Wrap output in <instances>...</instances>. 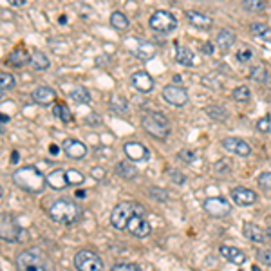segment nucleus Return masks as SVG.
<instances>
[{
    "instance_id": "f257e3e1",
    "label": "nucleus",
    "mask_w": 271,
    "mask_h": 271,
    "mask_svg": "<svg viewBox=\"0 0 271 271\" xmlns=\"http://www.w3.org/2000/svg\"><path fill=\"white\" fill-rule=\"evenodd\" d=\"M13 183L24 192L40 194L44 190V186L47 184V179L42 176V172L36 166L27 164V166L16 168L15 172H13Z\"/></svg>"
},
{
    "instance_id": "f03ea898",
    "label": "nucleus",
    "mask_w": 271,
    "mask_h": 271,
    "mask_svg": "<svg viewBox=\"0 0 271 271\" xmlns=\"http://www.w3.org/2000/svg\"><path fill=\"white\" fill-rule=\"evenodd\" d=\"M49 217L58 224L71 226L74 222L80 221L81 217V208L71 199H58L49 206Z\"/></svg>"
},
{
    "instance_id": "7ed1b4c3",
    "label": "nucleus",
    "mask_w": 271,
    "mask_h": 271,
    "mask_svg": "<svg viewBox=\"0 0 271 271\" xmlns=\"http://www.w3.org/2000/svg\"><path fill=\"white\" fill-rule=\"evenodd\" d=\"M138 214L145 215V210H143L141 204H136V202H119V204L114 206V210L111 212V224L116 230H127L129 221Z\"/></svg>"
},
{
    "instance_id": "20e7f679",
    "label": "nucleus",
    "mask_w": 271,
    "mask_h": 271,
    "mask_svg": "<svg viewBox=\"0 0 271 271\" xmlns=\"http://www.w3.org/2000/svg\"><path fill=\"white\" fill-rule=\"evenodd\" d=\"M141 125L147 132L156 139H164L168 138L170 134V123H168V118L161 112H147L141 119Z\"/></svg>"
},
{
    "instance_id": "39448f33",
    "label": "nucleus",
    "mask_w": 271,
    "mask_h": 271,
    "mask_svg": "<svg viewBox=\"0 0 271 271\" xmlns=\"http://www.w3.org/2000/svg\"><path fill=\"white\" fill-rule=\"evenodd\" d=\"M18 271H49V262L40 249H26L16 257Z\"/></svg>"
},
{
    "instance_id": "423d86ee",
    "label": "nucleus",
    "mask_w": 271,
    "mask_h": 271,
    "mask_svg": "<svg viewBox=\"0 0 271 271\" xmlns=\"http://www.w3.org/2000/svg\"><path fill=\"white\" fill-rule=\"evenodd\" d=\"M74 266L78 271H103V260L94 252L81 249L74 255Z\"/></svg>"
},
{
    "instance_id": "0eeeda50",
    "label": "nucleus",
    "mask_w": 271,
    "mask_h": 271,
    "mask_svg": "<svg viewBox=\"0 0 271 271\" xmlns=\"http://www.w3.org/2000/svg\"><path fill=\"white\" fill-rule=\"evenodd\" d=\"M149 26L152 27L154 31H157V33H172L177 27V20L172 13L161 11L159 9V11L152 13V16H150V20H149Z\"/></svg>"
},
{
    "instance_id": "6e6552de",
    "label": "nucleus",
    "mask_w": 271,
    "mask_h": 271,
    "mask_svg": "<svg viewBox=\"0 0 271 271\" xmlns=\"http://www.w3.org/2000/svg\"><path fill=\"white\" fill-rule=\"evenodd\" d=\"M0 235L2 241L6 242H20L22 241V230L15 222V219L9 215H2V222H0Z\"/></svg>"
},
{
    "instance_id": "1a4fd4ad",
    "label": "nucleus",
    "mask_w": 271,
    "mask_h": 271,
    "mask_svg": "<svg viewBox=\"0 0 271 271\" xmlns=\"http://www.w3.org/2000/svg\"><path fill=\"white\" fill-rule=\"evenodd\" d=\"M163 99L166 103L174 105V107H183L188 103V92L186 89L179 87V85H166L163 89Z\"/></svg>"
},
{
    "instance_id": "9d476101",
    "label": "nucleus",
    "mask_w": 271,
    "mask_h": 271,
    "mask_svg": "<svg viewBox=\"0 0 271 271\" xmlns=\"http://www.w3.org/2000/svg\"><path fill=\"white\" fill-rule=\"evenodd\" d=\"M204 212L212 217H224V215L230 214L232 206H230V202L226 201L224 197H208L202 204Z\"/></svg>"
},
{
    "instance_id": "9b49d317",
    "label": "nucleus",
    "mask_w": 271,
    "mask_h": 271,
    "mask_svg": "<svg viewBox=\"0 0 271 271\" xmlns=\"http://www.w3.org/2000/svg\"><path fill=\"white\" fill-rule=\"evenodd\" d=\"M127 232H129L130 235L138 237V239H145V237L150 235L152 228H150V224L145 219V215L138 214L129 221V224H127Z\"/></svg>"
},
{
    "instance_id": "f8f14e48",
    "label": "nucleus",
    "mask_w": 271,
    "mask_h": 271,
    "mask_svg": "<svg viewBox=\"0 0 271 271\" xmlns=\"http://www.w3.org/2000/svg\"><path fill=\"white\" fill-rule=\"evenodd\" d=\"M130 84H132V87L138 92L149 94L154 89V78L150 76L147 71H138V73H134L132 76H130Z\"/></svg>"
},
{
    "instance_id": "ddd939ff",
    "label": "nucleus",
    "mask_w": 271,
    "mask_h": 271,
    "mask_svg": "<svg viewBox=\"0 0 271 271\" xmlns=\"http://www.w3.org/2000/svg\"><path fill=\"white\" fill-rule=\"evenodd\" d=\"M222 147H224V150H228L230 154H235V156H241V157H248L249 154H252V147H249L244 139H239V138L222 139Z\"/></svg>"
},
{
    "instance_id": "4468645a",
    "label": "nucleus",
    "mask_w": 271,
    "mask_h": 271,
    "mask_svg": "<svg viewBox=\"0 0 271 271\" xmlns=\"http://www.w3.org/2000/svg\"><path fill=\"white\" fill-rule=\"evenodd\" d=\"M232 201L235 202L237 206H249V204H253V202L257 201V194L253 190H249V188H244V186H237L232 190Z\"/></svg>"
},
{
    "instance_id": "2eb2a0df",
    "label": "nucleus",
    "mask_w": 271,
    "mask_h": 271,
    "mask_svg": "<svg viewBox=\"0 0 271 271\" xmlns=\"http://www.w3.org/2000/svg\"><path fill=\"white\" fill-rule=\"evenodd\" d=\"M123 150H125V156L129 157L130 161H145L150 157L149 149L138 141L125 143V145H123Z\"/></svg>"
},
{
    "instance_id": "dca6fc26",
    "label": "nucleus",
    "mask_w": 271,
    "mask_h": 271,
    "mask_svg": "<svg viewBox=\"0 0 271 271\" xmlns=\"http://www.w3.org/2000/svg\"><path fill=\"white\" fill-rule=\"evenodd\" d=\"M61 149H64L65 156H69L71 159H84L87 156V147L78 139H65L61 143Z\"/></svg>"
},
{
    "instance_id": "f3484780",
    "label": "nucleus",
    "mask_w": 271,
    "mask_h": 271,
    "mask_svg": "<svg viewBox=\"0 0 271 271\" xmlns=\"http://www.w3.org/2000/svg\"><path fill=\"white\" fill-rule=\"evenodd\" d=\"M33 101L38 105H51L56 99V92L53 91L51 87H47V85H40V87H36L35 91H33Z\"/></svg>"
},
{
    "instance_id": "a211bd4d",
    "label": "nucleus",
    "mask_w": 271,
    "mask_h": 271,
    "mask_svg": "<svg viewBox=\"0 0 271 271\" xmlns=\"http://www.w3.org/2000/svg\"><path fill=\"white\" fill-rule=\"evenodd\" d=\"M242 233H244V237L248 239V241L257 242V244L266 242V237H267V233L264 232L260 226L253 224V222H244V226H242Z\"/></svg>"
},
{
    "instance_id": "6ab92c4d",
    "label": "nucleus",
    "mask_w": 271,
    "mask_h": 271,
    "mask_svg": "<svg viewBox=\"0 0 271 271\" xmlns=\"http://www.w3.org/2000/svg\"><path fill=\"white\" fill-rule=\"evenodd\" d=\"M221 255L224 257L228 262L237 264V266H242L246 262V255L244 252H241L235 246H221Z\"/></svg>"
},
{
    "instance_id": "aec40b11",
    "label": "nucleus",
    "mask_w": 271,
    "mask_h": 271,
    "mask_svg": "<svg viewBox=\"0 0 271 271\" xmlns=\"http://www.w3.org/2000/svg\"><path fill=\"white\" fill-rule=\"evenodd\" d=\"M46 179H47V184H49L51 188H54V190H64L65 186H69L67 177H65V170H61V168L53 170Z\"/></svg>"
},
{
    "instance_id": "412c9836",
    "label": "nucleus",
    "mask_w": 271,
    "mask_h": 271,
    "mask_svg": "<svg viewBox=\"0 0 271 271\" xmlns=\"http://www.w3.org/2000/svg\"><path fill=\"white\" fill-rule=\"evenodd\" d=\"M8 61L13 65V67H24V65L31 64V54L27 53L22 47H16V49L11 51V54L8 56Z\"/></svg>"
},
{
    "instance_id": "4be33fe9",
    "label": "nucleus",
    "mask_w": 271,
    "mask_h": 271,
    "mask_svg": "<svg viewBox=\"0 0 271 271\" xmlns=\"http://www.w3.org/2000/svg\"><path fill=\"white\" fill-rule=\"evenodd\" d=\"M186 20L192 24V26L199 27V29H208V27H212V18L206 15H202V13L199 11H186Z\"/></svg>"
},
{
    "instance_id": "5701e85b",
    "label": "nucleus",
    "mask_w": 271,
    "mask_h": 271,
    "mask_svg": "<svg viewBox=\"0 0 271 271\" xmlns=\"http://www.w3.org/2000/svg\"><path fill=\"white\" fill-rule=\"evenodd\" d=\"M176 60H177V64L184 65V67H194V65L197 64V58H195V54L192 53L188 47H177Z\"/></svg>"
},
{
    "instance_id": "b1692460",
    "label": "nucleus",
    "mask_w": 271,
    "mask_h": 271,
    "mask_svg": "<svg viewBox=\"0 0 271 271\" xmlns=\"http://www.w3.org/2000/svg\"><path fill=\"white\" fill-rule=\"evenodd\" d=\"M116 174H118L119 177H123V179H127V181H132V179H136L138 177V168L134 166V164H130V163H118L116 164Z\"/></svg>"
},
{
    "instance_id": "393cba45",
    "label": "nucleus",
    "mask_w": 271,
    "mask_h": 271,
    "mask_svg": "<svg viewBox=\"0 0 271 271\" xmlns=\"http://www.w3.org/2000/svg\"><path fill=\"white\" fill-rule=\"evenodd\" d=\"M31 65H33V69L35 71H46V69H49L51 61L42 51H33V53H31Z\"/></svg>"
},
{
    "instance_id": "a878e982",
    "label": "nucleus",
    "mask_w": 271,
    "mask_h": 271,
    "mask_svg": "<svg viewBox=\"0 0 271 271\" xmlns=\"http://www.w3.org/2000/svg\"><path fill=\"white\" fill-rule=\"evenodd\" d=\"M235 44V35H233L232 31L228 29H222L219 31V35H217V46L221 47L222 51H228L230 47Z\"/></svg>"
},
{
    "instance_id": "bb28decb",
    "label": "nucleus",
    "mask_w": 271,
    "mask_h": 271,
    "mask_svg": "<svg viewBox=\"0 0 271 271\" xmlns=\"http://www.w3.org/2000/svg\"><path fill=\"white\" fill-rule=\"evenodd\" d=\"M242 8L248 13H262L266 11L267 2L266 0H242Z\"/></svg>"
},
{
    "instance_id": "cd10ccee",
    "label": "nucleus",
    "mask_w": 271,
    "mask_h": 271,
    "mask_svg": "<svg viewBox=\"0 0 271 271\" xmlns=\"http://www.w3.org/2000/svg\"><path fill=\"white\" fill-rule=\"evenodd\" d=\"M111 107L114 109L116 112H119V114H127V112H129V101H127L123 96L112 94L111 96Z\"/></svg>"
},
{
    "instance_id": "c85d7f7f",
    "label": "nucleus",
    "mask_w": 271,
    "mask_h": 271,
    "mask_svg": "<svg viewBox=\"0 0 271 271\" xmlns=\"http://www.w3.org/2000/svg\"><path fill=\"white\" fill-rule=\"evenodd\" d=\"M71 99L81 105V103H91L92 96L85 87H80V89H74V91L71 92Z\"/></svg>"
},
{
    "instance_id": "c756f323",
    "label": "nucleus",
    "mask_w": 271,
    "mask_h": 271,
    "mask_svg": "<svg viewBox=\"0 0 271 271\" xmlns=\"http://www.w3.org/2000/svg\"><path fill=\"white\" fill-rule=\"evenodd\" d=\"M252 80L259 81V84H267L269 81V71L266 65H257L252 71Z\"/></svg>"
},
{
    "instance_id": "7c9ffc66",
    "label": "nucleus",
    "mask_w": 271,
    "mask_h": 271,
    "mask_svg": "<svg viewBox=\"0 0 271 271\" xmlns=\"http://www.w3.org/2000/svg\"><path fill=\"white\" fill-rule=\"evenodd\" d=\"M111 24H112V27H114V29L123 31V29H127V27H129V18H127V16L123 15L121 11H114L111 15Z\"/></svg>"
},
{
    "instance_id": "2f4dec72",
    "label": "nucleus",
    "mask_w": 271,
    "mask_h": 271,
    "mask_svg": "<svg viewBox=\"0 0 271 271\" xmlns=\"http://www.w3.org/2000/svg\"><path fill=\"white\" fill-rule=\"evenodd\" d=\"M136 54H138L141 60H150V58L156 56V46H152V44H149V42H143L141 46L138 47Z\"/></svg>"
},
{
    "instance_id": "473e14b6",
    "label": "nucleus",
    "mask_w": 271,
    "mask_h": 271,
    "mask_svg": "<svg viewBox=\"0 0 271 271\" xmlns=\"http://www.w3.org/2000/svg\"><path fill=\"white\" fill-rule=\"evenodd\" d=\"M232 96L235 101H239V103H246V101H249V98H252V91H249V87H246V85H241V87H237L235 91L232 92Z\"/></svg>"
},
{
    "instance_id": "72a5a7b5",
    "label": "nucleus",
    "mask_w": 271,
    "mask_h": 271,
    "mask_svg": "<svg viewBox=\"0 0 271 271\" xmlns=\"http://www.w3.org/2000/svg\"><path fill=\"white\" fill-rule=\"evenodd\" d=\"M252 33L259 38L266 40V42H271V29L264 24H253L252 26Z\"/></svg>"
},
{
    "instance_id": "f704fd0d",
    "label": "nucleus",
    "mask_w": 271,
    "mask_h": 271,
    "mask_svg": "<svg viewBox=\"0 0 271 271\" xmlns=\"http://www.w3.org/2000/svg\"><path fill=\"white\" fill-rule=\"evenodd\" d=\"M53 114L56 116V118H60L61 121H65V123H69L71 119H73V114H71L69 107H65V105H61V103L54 105V107H53Z\"/></svg>"
},
{
    "instance_id": "c9c22d12",
    "label": "nucleus",
    "mask_w": 271,
    "mask_h": 271,
    "mask_svg": "<svg viewBox=\"0 0 271 271\" xmlns=\"http://www.w3.org/2000/svg\"><path fill=\"white\" fill-rule=\"evenodd\" d=\"M13 87H15V78H13V74H9V73L0 74V91L8 92V91H11Z\"/></svg>"
},
{
    "instance_id": "e433bc0d",
    "label": "nucleus",
    "mask_w": 271,
    "mask_h": 271,
    "mask_svg": "<svg viewBox=\"0 0 271 271\" xmlns=\"http://www.w3.org/2000/svg\"><path fill=\"white\" fill-rule=\"evenodd\" d=\"M65 177H67V183L69 184H81L85 181V177H84V174L81 172H78V170H65Z\"/></svg>"
},
{
    "instance_id": "4c0bfd02",
    "label": "nucleus",
    "mask_w": 271,
    "mask_h": 271,
    "mask_svg": "<svg viewBox=\"0 0 271 271\" xmlns=\"http://www.w3.org/2000/svg\"><path fill=\"white\" fill-rule=\"evenodd\" d=\"M237 60H239V64H249L253 60V51L249 47H241L237 51Z\"/></svg>"
},
{
    "instance_id": "58836bf2",
    "label": "nucleus",
    "mask_w": 271,
    "mask_h": 271,
    "mask_svg": "<svg viewBox=\"0 0 271 271\" xmlns=\"http://www.w3.org/2000/svg\"><path fill=\"white\" fill-rule=\"evenodd\" d=\"M259 186L266 192H271V172H262L259 176Z\"/></svg>"
},
{
    "instance_id": "ea45409f",
    "label": "nucleus",
    "mask_w": 271,
    "mask_h": 271,
    "mask_svg": "<svg viewBox=\"0 0 271 271\" xmlns=\"http://www.w3.org/2000/svg\"><path fill=\"white\" fill-rule=\"evenodd\" d=\"M111 271H141L138 264H116L111 267Z\"/></svg>"
},
{
    "instance_id": "a19ab883",
    "label": "nucleus",
    "mask_w": 271,
    "mask_h": 271,
    "mask_svg": "<svg viewBox=\"0 0 271 271\" xmlns=\"http://www.w3.org/2000/svg\"><path fill=\"white\" fill-rule=\"evenodd\" d=\"M257 259H259V262H262L264 266H271V249H260V252L257 253Z\"/></svg>"
},
{
    "instance_id": "79ce46f5",
    "label": "nucleus",
    "mask_w": 271,
    "mask_h": 271,
    "mask_svg": "<svg viewBox=\"0 0 271 271\" xmlns=\"http://www.w3.org/2000/svg\"><path fill=\"white\" fill-rule=\"evenodd\" d=\"M179 157H181V159H184L188 164H190V163H194V161L197 159V154L190 152V150H184V152H181V154H179Z\"/></svg>"
},
{
    "instance_id": "37998d69",
    "label": "nucleus",
    "mask_w": 271,
    "mask_h": 271,
    "mask_svg": "<svg viewBox=\"0 0 271 271\" xmlns=\"http://www.w3.org/2000/svg\"><path fill=\"white\" fill-rule=\"evenodd\" d=\"M257 129L259 130H262V132H267V130L271 129V121H269V118H262L259 123H257Z\"/></svg>"
},
{
    "instance_id": "c03bdc74",
    "label": "nucleus",
    "mask_w": 271,
    "mask_h": 271,
    "mask_svg": "<svg viewBox=\"0 0 271 271\" xmlns=\"http://www.w3.org/2000/svg\"><path fill=\"white\" fill-rule=\"evenodd\" d=\"M201 51H202L204 54H214V46H212L210 42H204V44L201 46Z\"/></svg>"
},
{
    "instance_id": "a18cd8bd",
    "label": "nucleus",
    "mask_w": 271,
    "mask_h": 271,
    "mask_svg": "<svg viewBox=\"0 0 271 271\" xmlns=\"http://www.w3.org/2000/svg\"><path fill=\"white\" fill-rule=\"evenodd\" d=\"M8 4L13 6V8H22L26 4V0H8Z\"/></svg>"
},
{
    "instance_id": "49530a36",
    "label": "nucleus",
    "mask_w": 271,
    "mask_h": 271,
    "mask_svg": "<svg viewBox=\"0 0 271 271\" xmlns=\"http://www.w3.org/2000/svg\"><path fill=\"white\" fill-rule=\"evenodd\" d=\"M11 163H13V164H16V163H18V152H16V150L11 154Z\"/></svg>"
},
{
    "instance_id": "de8ad7c7",
    "label": "nucleus",
    "mask_w": 271,
    "mask_h": 271,
    "mask_svg": "<svg viewBox=\"0 0 271 271\" xmlns=\"http://www.w3.org/2000/svg\"><path fill=\"white\" fill-rule=\"evenodd\" d=\"M49 152L53 154V156H56V154L60 152V150H58V147H56V145H51V147H49Z\"/></svg>"
},
{
    "instance_id": "09e8293b",
    "label": "nucleus",
    "mask_w": 271,
    "mask_h": 271,
    "mask_svg": "<svg viewBox=\"0 0 271 271\" xmlns=\"http://www.w3.org/2000/svg\"><path fill=\"white\" fill-rule=\"evenodd\" d=\"M9 121V116H6V114H2V125H6V123Z\"/></svg>"
},
{
    "instance_id": "8fccbe9b",
    "label": "nucleus",
    "mask_w": 271,
    "mask_h": 271,
    "mask_svg": "<svg viewBox=\"0 0 271 271\" xmlns=\"http://www.w3.org/2000/svg\"><path fill=\"white\" fill-rule=\"evenodd\" d=\"M252 271H260L259 266H252Z\"/></svg>"
},
{
    "instance_id": "3c124183",
    "label": "nucleus",
    "mask_w": 271,
    "mask_h": 271,
    "mask_svg": "<svg viewBox=\"0 0 271 271\" xmlns=\"http://www.w3.org/2000/svg\"><path fill=\"white\" fill-rule=\"evenodd\" d=\"M266 233H267V237H269V239H271V226H269V228H267V232H266Z\"/></svg>"
}]
</instances>
